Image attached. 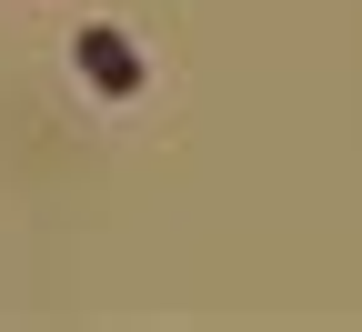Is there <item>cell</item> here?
<instances>
[{
  "mask_svg": "<svg viewBox=\"0 0 362 332\" xmlns=\"http://www.w3.org/2000/svg\"><path fill=\"white\" fill-rule=\"evenodd\" d=\"M81 71L101 81V91H141V61L121 51V30H81Z\"/></svg>",
  "mask_w": 362,
  "mask_h": 332,
  "instance_id": "obj_1",
  "label": "cell"
}]
</instances>
